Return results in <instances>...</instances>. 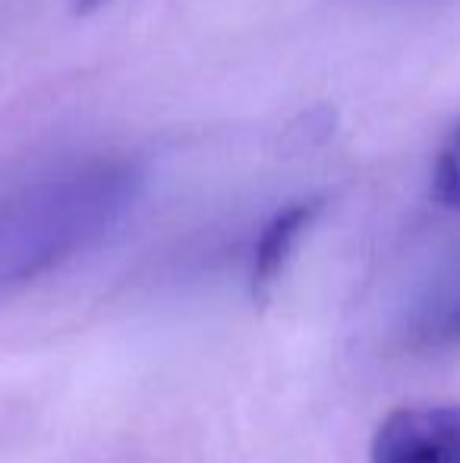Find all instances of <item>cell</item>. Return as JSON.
Returning <instances> with one entry per match:
<instances>
[{
    "label": "cell",
    "mask_w": 460,
    "mask_h": 463,
    "mask_svg": "<svg viewBox=\"0 0 460 463\" xmlns=\"http://www.w3.org/2000/svg\"><path fill=\"white\" fill-rule=\"evenodd\" d=\"M136 189L139 177L127 165H95L0 202V297L99 243L129 212Z\"/></svg>",
    "instance_id": "6da1fadb"
},
{
    "label": "cell",
    "mask_w": 460,
    "mask_h": 463,
    "mask_svg": "<svg viewBox=\"0 0 460 463\" xmlns=\"http://www.w3.org/2000/svg\"><path fill=\"white\" fill-rule=\"evenodd\" d=\"M369 463H460V403L391 410L372 435Z\"/></svg>",
    "instance_id": "7a4b0ae2"
},
{
    "label": "cell",
    "mask_w": 460,
    "mask_h": 463,
    "mask_svg": "<svg viewBox=\"0 0 460 463\" xmlns=\"http://www.w3.org/2000/svg\"><path fill=\"white\" fill-rule=\"evenodd\" d=\"M322 212V199H300L290 205L277 208L262 227L256 246H252V269H249V287L252 297L265 299L277 278L284 275L287 262L294 259L296 246H300L303 233L313 227V221Z\"/></svg>",
    "instance_id": "3957f363"
},
{
    "label": "cell",
    "mask_w": 460,
    "mask_h": 463,
    "mask_svg": "<svg viewBox=\"0 0 460 463\" xmlns=\"http://www.w3.org/2000/svg\"><path fill=\"white\" fill-rule=\"evenodd\" d=\"M432 199L445 208H460V127L438 152L436 171H432Z\"/></svg>",
    "instance_id": "277c9868"
},
{
    "label": "cell",
    "mask_w": 460,
    "mask_h": 463,
    "mask_svg": "<svg viewBox=\"0 0 460 463\" xmlns=\"http://www.w3.org/2000/svg\"><path fill=\"white\" fill-rule=\"evenodd\" d=\"M101 4H108V0H76V13H92Z\"/></svg>",
    "instance_id": "5b68a950"
}]
</instances>
